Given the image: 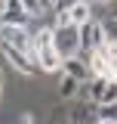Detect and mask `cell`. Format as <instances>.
<instances>
[{"label":"cell","instance_id":"obj_1","mask_svg":"<svg viewBox=\"0 0 117 124\" xmlns=\"http://www.w3.org/2000/svg\"><path fill=\"white\" fill-rule=\"evenodd\" d=\"M56 31V28H52ZM52 50H56L58 56H62V62L71 59V56H80V31L74 28H58L56 31V44H52Z\"/></svg>","mask_w":117,"mask_h":124},{"label":"cell","instance_id":"obj_2","mask_svg":"<svg viewBox=\"0 0 117 124\" xmlns=\"http://www.w3.org/2000/svg\"><path fill=\"white\" fill-rule=\"evenodd\" d=\"M80 31V53L86 50V53H96V50H102L105 40H108V31H105V22H86L83 28H77Z\"/></svg>","mask_w":117,"mask_h":124},{"label":"cell","instance_id":"obj_3","mask_svg":"<svg viewBox=\"0 0 117 124\" xmlns=\"http://www.w3.org/2000/svg\"><path fill=\"white\" fill-rule=\"evenodd\" d=\"M0 19H3V28H28V22H31L25 13V0H3Z\"/></svg>","mask_w":117,"mask_h":124},{"label":"cell","instance_id":"obj_4","mask_svg":"<svg viewBox=\"0 0 117 124\" xmlns=\"http://www.w3.org/2000/svg\"><path fill=\"white\" fill-rule=\"evenodd\" d=\"M62 75L74 78V81H80V84L92 81V75H89V65H86V56H83V53H80V56H71V59L62 62Z\"/></svg>","mask_w":117,"mask_h":124},{"label":"cell","instance_id":"obj_5","mask_svg":"<svg viewBox=\"0 0 117 124\" xmlns=\"http://www.w3.org/2000/svg\"><path fill=\"white\" fill-rule=\"evenodd\" d=\"M0 53L6 56V62L13 65L19 75H25V78H28V75H34V68H37V65H34V62H31L25 53H19V50H13V46H6V44H0Z\"/></svg>","mask_w":117,"mask_h":124},{"label":"cell","instance_id":"obj_6","mask_svg":"<svg viewBox=\"0 0 117 124\" xmlns=\"http://www.w3.org/2000/svg\"><path fill=\"white\" fill-rule=\"evenodd\" d=\"M86 65H89V75H92V78H99V81H111V78H114V65L105 59L99 50L86 56Z\"/></svg>","mask_w":117,"mask_h":124},{"label":"cell","instance_id":"obj_7","mask_svg":"<svg viewBox=\"0 0 117 124\" xmlns=\"http://www.w3.org/2000/svg\"><path fill=\"white\" fill-rule=\"evenodd\" d=\"M68 16H71V25H74V28H83L86 22H92V3L77 0V3L68 6Z\"/></svg>","mask_w":117,"mask_h":124},{"label":"cell","instance_id":"obj_8","mask_svg":"<svg viewBox=\"0 0 117 124\" xmlns=\"http://www.w3.org/2000/svg\"><path fill=\"white\" fill-rule=\"evenodd\" d=\"M105 87H108V81H99V78H92V81H86V84H83V90H80V96H86V99L92 102V106H102Z\"/></svg>","mask_w":117,"mask_h":124},{"label":"cell","instance_id":"obj_9","mask_svg":"<svg viewBox=\"0 0 117 124\" xmlns=\"http://www.w3.org/2000/svg\"><path fill=\"white\" fill-rule=\"evenodd\" d=\"M37 65L49 75H56V71H62V56L56 50H43V53H37Z\"/></svg>","mask_w":117,"mask_h":124},{"label":"cell","instance_id":"obj_10","mask_svg":"<svg viewBox=\"0 0 117 124\" xmlns=\"http://www.w3.org/2000/svg\"><path fill=\"white\" fill-rule=\"evenodd\" d=\"M80 90H83V84H80V81L62 75V81H58V99H77Z\"/></svg>","mask_w":117,"mask_h":124},{"label":"cell","instance_id":"obj_11","mask_svg":"<svg viewBox=\"0 0 117 124\" xmlns=\"http://www.w3.org/2000/svg\"><path fill=\"white\" fill-rule=\"evenodd\" d=\"M52 44H56V31L52 28H40L37 34H34V50H37V53L52 50Z\"/></svg>","mask_w":117,"mask_h":124},{"label":"cell","instance_id":"obj_12","mask_svg":"<svg viewBox=\"0 0 117 124\" xmlns=\"http://www.w3.org/2000/svg\"><path fill=\"white\" fill-rule=\"evenodd\" d=\"M99 118H92V108H71L68 112V124H96Z\"/></svg>","mask_w":117,"mask_h":124},{"label":"cell","instance_id":"obj_13","mask_svg":"<svg viewBox=\"0 0 117 124\" xmlns=\"http://www.w3.org/2000/svg\"><path fill=\"white\" fill-rule=\"evenodd\" d=\"M99 53H102L111 65H117V40H114V37H108V40H105V46L99 50Z\"/></svg>","mask_w":117,"mask_h":124},{"label":"cell","instance_id":"obj_14","mask_svg":"<svg viewBox=\"0 0 117 124\" xmlns=\"http://www.w3.org/2000/svg\"><path fill=\"white\" fill-rule=\"evenodd\" d=\"M102 106H117V84H114V81H108V87H105ZM102 106H99V108H102Z\"/></svg>","mask_w":117,"mask_h":124},{"label":"cell","instance_id":"obj_15","mask_svg":"<svg viewBox=\"0 0 117 124\" xmlns=\"http://www.w3.org/2000/svg\"><path fill=\"white\" fill-rule=\"evenodd\" d=\"M108 22H117V0L108 3Z\"/></svg>","mask_w":117,"mask_h":124},{"label":"cell","instance_id":"obj_16","mask_svg":"<svg viewBox=\"0 0 117 124\" xmlns=\"http://www.w3.org/2000/svg\"><path fill=\"white\" fill-rule=\"evenodd\" d=\"M19 124H37V118H34V112H25V115H22V121Z\"/></svg>","mask_w":117,"mask_h":124},{"label":"cell","instance_id":"obj_17","mask_svg":"<svg viewBox=\"0 0 117 124\" xmlns=\"http://www.w3.org/2000/svg\"><path fill=\"white\" fill-rule=\"evenodd\" d=\"M3 87L6 84H3V68H0V102H3Z\"/></svg>","mask_w":117,"mask_h":124},{"label":"cell","instance_id":"obj_18","mask_svg":"<svg viewBox=\"0 0 117 124\" xmlns=\"http://www.w3.org/2000/svg\"><path fill=\"white\" fill-rule=\"evenodd\" d=\"M52 124H68V115H65V118H58V115H56V118H52Z\"/></svg>","mask_w":117,"mask_h":124},{"label":"cell","instance_id":"obj_19","mask_svg":"<svg viewBox=\"0 0 117 124\" xmlns=\"http://www.w3.org/2000/svg\"><path fill=\"white\" fill-rule=\"evenodd\" d=\"M96 124H117V121H114V118H99Z\"/></svg>","mask_w":117,"mask_h":124},{"label":"cell","instance_id":"obj_20","mask_svg":"<svg viewBox=\"0 0 117 124\" xmlns=\"http://www.w3.org/2000/svg\"><path fill=\"white\" fill-rule=\"evenodd\" d=\"M111 81H114V84H117V65H114V78H111Z\"/></svg>","mask_w":117,"mask_h":124},{"label":"cell","instance_id":"obj_21","mask_svg":"<svg viewBox=\"0 0 117 124\" xmlns=\"http://www.w3.org/2000/svg\"><path fill=\"white\" fill-rule=\"evenodd\" d=\"M0 31H3V19H0Z\"/></svg>","mask_w":117,"mask_h":124}]
</instances>
